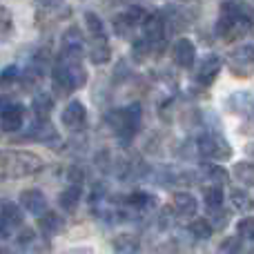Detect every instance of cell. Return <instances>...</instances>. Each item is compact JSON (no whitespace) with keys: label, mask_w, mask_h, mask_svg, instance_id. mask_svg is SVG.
I'll return each instance as SVG.
<instances>
[{"label":"cell","mask_w":254,"mask_h":254,"mask_svg":"<svg viewBox=\"0 0 254 254\" xmlns=\"http://www.w3.org/2000/svg\"><path fill=\"white\" fill-rule=\"evenodd\" d=\"M254 25V16L248 4L225 2L221 4V18L216 22V36L221 40H237L246 36Z\"/></svg>","instance_id":"obj_1"},{"label":"cell","mask_w":254,"mask_h":254,"mask_svg":"<svg viewBox=\"0 0 254 254\" xmlns=\"http://www.w3.org/2000/svg\"><path fill=\"white\" fill-rule=\"evenodd\" d=\"M43 158L34 152H22V149H4L0 152V176L2 179H27L43 172Z\"/></svg>","instance_id":"obj_2"},{"label":"cell","mask_w":254,"mask_h":254,"mask_svg":"<svg viewBox=\"0 0 254 254\" xmlns=\"http://www.w3.org/2000/svg\"><path fill=\"white\" fill-rule=\"evenodd\" d=\"M52 78H54L56 92L63 94V96H69L71 92L85 87V83H87V69L83 67V58L61 56V61L52 69Z\"/></svg>","instance_id":"obj_3"},{"label":"cell","mask_w":254,"mask_h":254,"mask_svg":"<svg viewBox=\"0 0 254 254\" xmlns=\"http://www.w3.org/2000/svg\"><path fill=\"white\" fill-rule=\"evenodd\" d=\"M140 121H143V112H140V107L136 105V103H131V105H127V107H119V110H114L112 114H107V123H110L112 131H114L123 143H127V140H131L136 136V131H138V127H140Z\"/></svg>","instance_id":"obj_4"},{"label":"cell","mask_w":254,"mask_h":254,"mask_svg":"<svg viewBox=\"0 0 254 254\" xmlns=\"http://www.w3.org/2000/svg\"><path fill=\"white\" fill-rule=\"evenodd\" d=\"M196 152L203 158H210V161H228L232 156V147L230 143L216 131H205L196 138Z\"/></svg>","instance_id":"obj_5"},{"label":"cell","mask_w":254,"mask_h":254,"mask_svg":"<svg viewBox=\"0 0 254 254\" xmlns=\"http://www.w3.org/2000/svg\"><path fill=\"white\" fill-rule=\"evenodd\" d=\"M230 71L239 78H250L254 74V45H241L225 58Z\"/></svg>","instance_id":"obj_6"},{"label":"cell","mask_w":254,"mask_h":254,"mask_svg":"<svg viewBox=\"0 0 254 254\" xmlns=\"http://www.w3.org/2000/svg\"><path fill=\"white\" fill-rule=\"evenodd\" d=\"M221 67H223V61H221L219 56H214V54H210V56H205L196 65V69H194V74H192V80L198 87H210L216 80V76H219Z\"/></svg>","instance_id":"obj_7"},{"label":"cell","mask_w":254,"mask_h":254,"mask_svg":"<svg viewBox=\"0 0 254 254\" xmlns=\"http://www.w3.org/2000/svg\"><path fill=\"white\" fill-rule=\"evenodd\" d=\"M22 221H25V214L16 203H2L0 205V239L11 237L22 225Z\"/></svg>","instance_id":"obj_8"},{"label":"cell","mask_w":254,"mask_h":254,"mask_svg":"<svg viewBox=\"0 0 254 254\" xmlns=\"http://www.w3.org/2000/svg\"><path fill=\"white\" fill-rule=\"evenodd\" d=\"M61 121H63V125H65V129H69V131L85 129V125H87V107L80 101L67 103V107L63 110Z\"/></svg>","instance_id":"obj_9"},{"label":"cell","mask_w":254,"mask_h":254,"mask_svg":"<svg viewBox=\"0 0 254 254\" xmlns=\"http://www.w3.org/2000/svg\"><path fill=\"white\" fill-rule=\"evenodd\" d=\"M145 18H147V11H143V7H138V4L127 7L123 13H119V16L114 18V29L119 31V36H125L129 29L143 25Z\"/></svg>","instance_id":"obj_10"},{"label":"cell","mask_w":254,"mask_h":254,"mask_svg":"<svg viewBox=\"0 0 254 254\" xmlns=\"http://www.w3.org/2000/svg\"><path fill=\"white\" fill-rule=\"evenodd\" d=\"M83 47H85V40L80 36V29L78 27H69L61 38V56L83 58Z\"/></svg>","instance_id":"obj_11"},{"label":"cell","mask_w":254,"mask_h":254,"mask_svg":"<svg viewBox=\"0 0 254 254\" xmlns=\"http://www.w3.org/2000/svg\"><path fill=\"white\" fill-rule=\"evenodd\" d=\"M0 125L4 131H18L25 125V107L20 103H7L0 110Z\"/></svg>","instance_id":"obj_12"},{"label":"cell","mask_w":254,"mask_h":254,"mask_svg":"<svg viewBox=\"0 0 254 254\" xmlns=\"http://www.w3.org/2000/svg\"><path fill=\"white\" fill-rule=\"evenodd\" d=\"M172 58L174 63L181 67V69H190L196 61V45L190 38H179L172 47Z\"/></svg>","instance_id":"obj_13"},{"label":"cell","mask_w":254,"mask_h":254,"mask_svg":"<svg viewBox=\"0 0 254 254\" xmlns=\"http://www.w3.org/2000/svg\"><path fill=\"white\" fill-rule=\"evenodd\" d=\"M20 205L25 212H29V214H34L40 219V216L47 212V198H45V194L36 188L25 190V192H20Z\"/></svg>","instance_id":"obj_14"},{"label":"cell","mask_w":254,"mask_h":254,"mask_svg":"<svg viewBox=\"0 0 254 254\" xmlns=\"http://www.w3.org/2000/svg\"><path fill=\"white\" fill-rule=\"evenodd\" d=\"M125 205L129 210H136V214H147V212H152L158 205V201H156V196H152L147 192H131L125 198Z\"/></svg>","instance_id":"obj_15"},{"label":"cell","mask_w":254,"mask_h":254,"mask_svg":"<svg viewBox=\"0 0 254 254\" xmlns=\"http://www.w3.org/2000/svg\"><path fill=\"white\" fill-rule=\"evenodd\" d=\"M196 198L192 196L190 192H185V190H181V192L174 194V214L183 216V219H192L194 214H196Z\"/></svg>","instance_id":"obj_16"},{"label":"cell","mask_w":254,"mask_h":254,"mask_svg":"<svg viewBox=\"0 0 254 254\" xmlns=\"http://www.w3.org/2000/svg\"><path fill=\"white\" fill-rule=\"evenodd\" d=\"M110 58H112V49L110 43H107V36L105 38H89V61L94 65H105Z\"/></svg>","instance_id":"obj_17"},{"label":"cell","mask_w":254,"mask_h":254,"mask_svg":"<svg viewBox=\"0 0 254 254\" xmlns=\"http://www.w3.org/2000/svg\"><path fill=\"white\" fill-rule=\"evenodd\" d=\"M80 194H83V188H80V183H71L69 188H65L61 192V196H58V203H61L63 210L71 212V210H76V205H78Z\"/></svg>","instance_id":"obj_18"},{"label":"cell","mask_w":254,"mask_h":254,"mask_svg":"<svg viewBox=\"0 0 254 254\" xmlns=\"http://www.w3.org/2000/svg\"><path fill=\"white\" fill-rule=\"evenodd\" d=\"M38 225H40V230H43L45 237H56V234H61V230H63V219L56 214V212L47 210L38 219Z\"/></svg>","instance_id":"obj_19"},{"label":"cell","mask_w":254,"mask_h":254,"mask_svg":"<svg viewBox=\"0 0 254 254\" xmlns=\"http://www.w3.org/2000/svg\"><path fill=\"white\" fill-rule=\"evenodd\" d=\"M116 254H140V241L134 234H119L114 239Z\"/></svg>","instance_id":"obj_20"},{"label":"cell","mask_w":254,"mask_h":254,"mask_svg":"<svg viewBox=\"0 0 254 254\" xmlns=\"http://www.w3.org/2000/svg\"><path fill=\"white\" fill-rule=\"evenodd\" d=\"M31 105H34L36 116H38V119L43 121V119H47V116L52 114V110H54V98L49 96V94L40 92V94H36V96H34Z\"/></svg>","instance_id":"obj_21"},{"label":"cell","mask_w":254,"mask_h":254,"mask_svg":"<svg viewBox=\"0 0 254 254\" xmlns=\"http://www.w3.org/2000/svg\"><path fill=\"white\" fill-rule=\"evenodd\" d=\"M85 27H87L89 38H105V25L94 11H85Z\"/></svg>","instance_id":"obj_22"},{"label":"cell","mask_w":254,"mask_h":254,"mask_svg":"<svg viewBox=\"0 0 254 254\" xmlns=\"http://www.w3.org/2000/svg\"><path fill=\"white\" fill-rule=\"evenodd\" d=\"M203 174H205L207 185H216V188H223L228 183V172L219 165H205L203 167Z\"/></svg>","instance_id":"obj_23"},{"label":"cell","mask_w":254,"mask_h":254,"mask_svg":"<svg viewBox=\"0 0 254 254\" xmlns=\"http://www.w3.org/2000/svg\"><path fill=\"white\" fill-rule=\"evenodd\" d=\"M203 201L210 210H219L223 205V188H216V185H205L203 190Z\"/></svg>","instance_id":"obj_24"},{"label":"cell","mask_w":254,"mask_h":254,"mask_svg":"<svg viewBox=\"0 0 254 254\" xmlns=\"http://www.w3.org/2000/svg\"><path fill=\"white\" fill-rule=\"evenodd\" d=\"M232 174L239 179V183L248 185V188H254V163H237Z\"/></svg>","instance_id":"obj_25"},{"label":"cell","mask_w":254,"mask_h":254,"mask_svg":"<svg viewBox=\"0 0 254 254\" xmlns=\"http://www.w3.org/2000/svg\"><path fill=\"white\" fill-rule=\"evenodd\" d=\"M188 230H190V234L196 237V239H210L212 232H214V225H212L210 221H205V219H196V221L190 223Z\"/></svg>","instance_id":"obj_26"},{"label":"cell","mask_w":254,"mask_h":254,"mask_svg":"<svg viewBox=\"0 0 254 254\" xmlns=\"http://www.w3.org/2000/svg\"><path fill=\"white\" fill-rule=\"evenodd\" d=\"M230 198H232V205L237 207V210H241V212H250L252 205H254L250 194L243 192V190H239V188H234L232 192H230Z\"/></svg>","instance_id":"obj_27"},{"label":"cell","mask_w":254,"mask_h":254,"mask_svg":"<svg viewBox=\"0 0 254 254\" xmlns=\"http://www.w3.org/2000/svg\"><path fill=\"white\" fill-rule=\"evenodd\" d=\"M18 80H20V69H18L16 65L4 67V69L0 71V87L9 89V87H13Z\"/></svg>","instance_id":"obj_28"},{"label":"cell","mask_w":254,"mask_h":254,"mask_svg":"<svg viewBox=\"0 0 254 254\" xmlns=\"http://www.w3.org/2000/svg\"><path fill=\"white\" fill-rule=\"evenodd\" d=\"M237 230H239V239H250V241H254V219L252 216L239 221Z\"/></svg>","instance_id":"obj_29"},{"label":"cell","mask_w":254,"mask_h":254,"mask_svg":"<svg viewBox=\"0 0 254 254\" xmlns=\"http://www.w3.org/2000/svg\"><path fill=\"white\" fill-rule=\"evenodd\" d=\"M241 239L239 237H230V239H225L223 243L219 246V252L221 254H239L241 252Z\"/></svg>","instance_id":"obj_30"},{"label":"cell","mask_w":254,"mask_h":254,"mask_svg":"<svg viewBox=\"0 0 254 254\" xmlns=\"http://www.w3.org/2000/svg\"><path fill=\"white\" fill-rule=\"evenodd\" d=\"M11 31V13L0 4V36H7Z\"/></svg>","instance_id":"obj_31"},{"label":"cell","mask_w":254,"mask_h":254,"mask_svg":"<svg viewBox=\"0 0 254 254\" xmlns=\"http://www.w3.org/2000/svg\"><path fill=\"white\" fill-rule=\"evenodd\" d=\"M246 123H243V127H241V131L243 134H250V136H254V103H252V107L246 112Z\"/></svg>","instance_id":"obj_32"},{"label":"cell","mask_w":254,"mask_h":254,"mask_svg":"<svg viewBox=\"0 0 254 254\" xmlns=\"http://www.w3.org/2000/svg\"><path fill=\"white\" fill-rule=\"evenodd\" d=\"M172 221H174V210L165 207L161 212V230H167V225H172Z\"/></svg>","instance_id":"obj_33"},{"label":"cell","mask_w":254,"mask_h":254,"mask_svg":"<svg viewBox=\"0 0 254 254\" xmlns=\"http://www.w3.org/2000/svg\"><path fill=\"white\" fill-rule=\"evenodd\" d=\"M65 254H94V250L92 248H87V246H83V248H74V250H69Z\"/></svg>","instance_id":"obj_34"},{"label":"cell","mask_w":254,"mask_h":254,"mask_svg":"<svg viewBox=\"0 0 254 254\" xmlns=\"http://www.w3.org/2000/svg\"><path fill=\"white\" fill-rule=\"evenodd\" d=\"M248 154H250V156H254V143L250 145V147H248Z\"/></svg>","instance_id":"obj_35"},{"label":"cell","mask_w":254,"mask_h":254,"mask_svg":"<svg viewBox=\"0 0 254 254\" xmlns=\"http://www.w3.org/2000/svg\"><path fill=\"white\" fill-rule=\"evenodd\" d=\"M0 254H9V252H4V250H0Z\"/></svg>","instance_id":"obj_36"}]
</instances>
